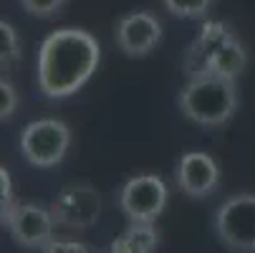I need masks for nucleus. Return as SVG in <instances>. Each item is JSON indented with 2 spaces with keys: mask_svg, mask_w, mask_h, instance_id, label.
Instances as JSON below:
<instances>
[{
  "mask_svg": "<svg viewBox=\"0 0 255 253\" xmlns=\"http://www.w3.org/2000/svg\"><path fill=\"white\" fill-rule=\"evenodd\" d=\"M101 61V46L84 28H58L38 51V89L48 99L74 96Z\"/></svg>",
  "mask_w": 255,
  "mask_h": 253,
  "instance_id": "obj_1",
  "label": "nucleus"
},
{
  "mask_svg": "<svg viewBox=\"0 0 255 253\" xmlns=\"http://www.w3.org/2000/svg\"><path fill=\"white\" fill-rule=\"evenodd\" d=\"M185 66L190 76L212 74V76H225L238 81V76L248 66V53L228 23L210 20L202 25L200 35L195 38Z\"/></svg>",
  "mask_w": 255,
  "mask_h": 253,
  "instance_id": "obj_2",
  "label": "nucleus"
},
{
  "mask_svg": "<svg viewBox=\"0 0 255 253\" xmlns=\"http://www.w3.org/2000/svg\"><path fill=\"white\" fill-rule=\"evenodd\" d=\"M238 86L235 79L197 74L190 76L185 89L179 91V112L190 122L202 127H223L238 112Z\"/></svg>",
  "mask_w": 255,
  "mask_h": 253,
  "instance_id": "obj_3",
  "label": "nucleus"
},
{
  "mask_svg": "<svg viewBox=\"0 0 255 253\" xmlns=\"http://www.w3.org/2000/svg\"><path fill=\"white\" fill-rule=\"evenodd\" d=\"M18 144L33 167H56L71 147V129L61 119H35L23 127Z\"/></svg>",
  "mask_w": 255,
  "mask_h": 253,
  "instance_id": "obj_4",
  "label": "nucleus"
},
{
  "mask_svg": "<svg viewBox=\"0 0 255 253\" xmlns=\"http://www.w3.org/2000/svg\"><path fill=\"white\" fill-rule=\"evenodd\" d=\"M215 231L233 251H255V195L240 193L228 198L215 215Z\"/></svg>",
  "mask_w": 255,
  "mask_h": 253,
  "instance_id": "obj_5",
  "label": "nucleus"
},
{
  "mask_svg": "<svg viewBox=\"0 0 255 253\" xmlns=\"http://www.w3.org/2000/svg\"><path fill=\"white\" fill-rule=\"evenodd\" d=\"M167 185L159 175H136L119 190V208L129 223H154L167 208Z\"/></svg>",
  "mask_w": 255,
  "mask_h": 253,
  "instance_id": "obj_6",
  "label": "nucleus"
},
{
  "mask_svg": "<svg viewBox=\"0 0 255 253\" xmlns=\"http://www.w3.org/2000/svg\"><path fill=\"white\" fill-rule=\"evenodd\" d=\"M51 215L56 226H63L68 231H86L96 226L101 215V195L89 183L66 185L51 203Z\"/></svg>",
  "mask_w": 255,
  "mask_h": 253,
  "instance_id": "obj_7",
  "label": "nucleus"
},
{
  "mask_svg": "<svg viewBox=\"0 0 255 253\" xmlns=\"http://www.w3.org/2000/svg\"><path fill=\"white\" fill-rule=\"evenodd\" d=\"M114 38L124 56L144 58L159 46L162 23L157 20V15H152L147 10H134V13H127L124 18H119Z\"/></svg>",
  "mask_w": 255,
  "mask_h": 253,
  "instance_id": "obj_8",
  "label": "nucleus"
},
{
  "mask_svg": "<svg viewBox=\"0 0 255 253\" xmlns=\"http://www.w3.org/2000/svg\"><path fill=\"white\" fill-rule=\"evenodd\" d=\"M8 226L13 233V241L20 243L23 248H43L46 243L53 241V215L51 208H41L33 203H15L10 215H8Z\"/></svg>",
  "mask_w": 255,
  "mask_h": 253,
  "instance_id": "obj_9",
  "label": "nucleus"
},
{
  "mask_svg": "<svg viewBox=\"0 0 255 253\" xmlns=\"http://www.w3.org/2000/svg\"><path fill=\"white\" fill-rule=\"evenodd\" d=\"M174 180L187 198H207L220 185V165L207 152H185L177 160Z\"/></svg>",
  "mask_w": 255,
  "mask_h": 253,
  "instance_id": "obj_10",
  "label": "nucleus"
},
{
  "mask_svg": "<svg viewBox=\"0 0 255 253\" xmlns=\"http://www.w3.org/2000/svg\"><path fill=\"white\" fill-rule=\"evenodd\" d=\"M159 246V231L154 223H129L114 241L109 253H154Z\"/></svg>",
  "mask_w": 255,
  "mask_h": 253,
  "instance_id": "obj_11",
  "label": "nucleus"
},
{
  "mask_svg": "<svg viewBox=\"0 0 255 253\" xmlns=\"http://www.w3.org/2000/svg\"><path fill=\"white\" fill-rule=\"evenodd\" d=\"M18 58H20L18 30L8 20H0V68H8V66L18 63Z\"/></svg>",
  "mask_w": 255,
  "mask_h": 253,
  "instance_id": "obj_12",
  "label": "nucleus"
},
{
  "mask_svg": "<svg viewBox=\"0 0 255 253\" xmlns=\"http://www.w3.org/2000/svg\"><path fill=\"white\" fill-rule=\"evenodd\" d=\"M162 3L177 18H202L212 8V0H162Z\"/></svg>",
  "mask_w": 255,
  "mask_h": 253,
  "instance_id": "obj_13",
  "label": "nucleus"
},
{
  "mask_svg": "<svg viewBox=\"0 0 255 253\" xmlns=\"http://www.w3.org/2000/svg\"><path fill=\"white\" fill-rule=\"evenodd\" d=\"M66 3L68 0H20L23 10L35 15V18H53L63 10Z\"/></svg>",
  "mask_w": 255,
  "mask_h": 253,
  "instance_id": "obj_14",
  "label": "nucleus"
},
{
  "mask_svg": "<svg viewBox=\"0 0 255 253\" xmlns=\"http://www.w3.org/2000/svg\"><path fill=\"white\" fill-rule=\"evenodd\" d=\"M18 91L10 81L0 79V122H8L18 112Z\"/></svg>",
  "mask_w": 255,
  "mask_h": 253,
  "instance_id": "obj_15",
  "label": "nucleus"
},
{
  "mask_svg": "<svg viewBox=\"0 0 255 253\" xmlns=\"http://www.w3.org/2000/svg\"><path fill=\"white\" fill-rule=\"evenodd\" d=\"M15 205V198H13V183H10V175L8 170L0 165V223L8 221V215Z\"/></svg>",
  "mask_w": 255,
  "mask_h": 253,
  "instance_id": "obj_16",
  "label": "nucleus"
},
{
  "mask_svg": "<svg viewBox=\"0 0 255 253\" xmlns=\"http://www.w3.org/2000/svg\"><path fill=\"white\" fill-rule=\"evenodd\" d=\"M41 253H94L86 243L81 241H51L41 248Z\"/></svg>",
  "mask_w": 255,
  "mask_h": 253,
  "instance_id": "obj_17",
  "label": "nucleus"
}]
</instances>
